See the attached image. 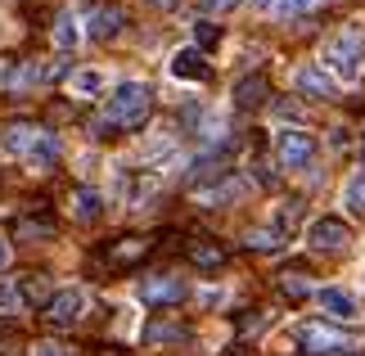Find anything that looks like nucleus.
<instances>
[{
  "label": "nucleus",
  "instance_id": "f257e3e1",
  "mask_svg": "<svg viewBox=\"0 0 365 356\" xmlns=\"http://www.w3.org/2000/svg\"><path fill=\"white\" fill-rule=\"evenodd\" d=\"M320 68L343 81V86H352V81H361L365 73V32L361 27H343V32H334L325 41V50H320Z\"/></svg>",
  "mask_w": 365,
  "mask_h": 356
},
{
  "label": "nucleus",
  "instance_id": "f03ea898",
  "mask_svg": "<svg viewBox=\"0 0 365 356\" xmlns=\"http://www.w3.org/2000/svg\"><path fill=\"white\" fill-rule=\"evenodd\" d=\"M149 108H153V91L145 86V81H135V77H126L113 86V95H108V104H104V122H100V131H108V126H140L149 118Z\"/></svg>",
  "mask_w": 365,
  "mask_h": 356
},
{
  "label": "nucleus",
  "instance_id": "7ed1b4c3",
  "mask_svg": "<svg viewBox=\"0 0 365 356\" xmlns=\"http://www.w3.org/2000/svg\"><path fill=\"white\" fill-rule=\"evenodd\" d=\"M316 136L307 131V126H279L275 131V158L284 172H307V167H316Z\"/></svg>",
  "mask_w": 365,
  "mask_h": 356
},
{
  "label": "nucleus",
  "instance_id": "20e7f679",
  "mask_svg": "<svg viewBox=\"0 0 365 356\" xmlns=\"http://www.w3.org/2000/svg\"><path fill=\"white\" fill-rule=\"evenodd\" d=\"M298 343L307 347V352H316V356H352V352H361V343L352 334H343V330H334V325H320V320H312V325H302L298 330Z\"/></svg>",
  "mask_w": 365,
  "mask_h": 356
},
{
  "label": "nucleus",
  "instance_id": "39448f33",
  "mask_svg": "<svg viewBox=\"0 0 365 356\" xmlns=\"http://www.w3.org/2000/svg\"><path fill=\"white\" fill-rule=\"evenodd\" d=\"M307 248H316V253H343V248H352V225H347L343 217H316L312 225H307Z\"/></svg>",
  "mask_w": 365,
  "mask_h": 356
},
{
  "label": "nucleus",
  "instance_id": "423d86ee",
  "mask_svg": "<svg viewBox=\"0 0 365 356\" xmlns=\"http://www.w3.org/2000/svg\"><path fill=\"white\" fill-rule=\"evenodd\" d=\"M81 316H86V289L68 284V289L50 293V302H46V320L54 325V330H68V325H77Z\"/></svg>",
  "mask_w": 365,
  "mask_h": 356
},
{
  "label": "nucleus",
  "instance_id": "0eeeda50",
  "mask_svg": "<svg viewBox=\"0 0 365 356\" xmlns=\"http://www.w3.org/2000/svg\"><path fill=\"white\" fill-rule=\"evenodd\" d=\"M316 307L325 311L329 320H361V297L352 289H343V284H320Z\"/></svg>",
  "mask_w": 365,
  "mask_h": 356
},
{
  "label": "nucleus",
  "instance_id": "6e6552de",
  "mask_svg": "<svg viewBox=\"0 0 365 356\" xmlns=\"http://www.w3.org/2000/svg\"><path fill=\"white\" fill-rule=\"evenodd\" d=\"M167 68H172V77H176V81H190V86H199V81L212 77V68H207V59H203V50H199V46L176 50Z\"/></svg>",
  "mask_w": 365,
  "mask_h": 356
},
{
  "label": "nucleus",
  "instance_id": "1a4fd4ad",
  "mask_svg": "<svg viewBox=\"0 0 365 356\" xmlns=\"http://www.w3.org/2000/svg\"><path fill=\"white\" fill-rule=\"evenodd\" d=\"M293 91L307 95V99H334V77L320 63H302L298 73H293Z\"/></svg>",
  "mask_w": 365,
  "mask_h": 356
},
{
  "label": "nucleus",
  "instance_id": "9d476101",
  "mask_svg": "<svg viewBox=\"0 0 365 356\" xmlns=\"http://www.w3.org/2000/svg\"><path fill=\"white\" fill-rule=\"evenodd\" d=\"M59 158H63V145H59V136L54 131H36V140H32V149H27V167L32 172H54L59 167Z\"/></svg>",
  "mask_w": 365,
  "mask_h": 356
},
{
  "label": "nucleus",
  "instance_id": "9b49d317",
  "mask_svg": "<svg viewBox=\"0 0 365 356\" xmlns=\"http://www.w3.org/2000/svg\"><path fill=\"white\" fill-rule=\"evenodd\" d=\"M50 36H54V50H59V54H73L81 41H86V23L77 19V9H63L59 19H54V32Z\"/></svg>",
  "mask_w": 365,
  "mask_h": 356
},
{
  "label": "nucleus",
  "instance_id": "f8f14e48",
  "mask_svg": "<svg viewBox=\"0 0 365 356\" xmlns=\"http://www.w3.org/2000/svg\"><path fill=\"white\" fill-rule=\"evenodd\" d=\"M68 95H77V99L108 95V73H104V68H77V73L68 77Z\"/></svg>",
  "mask_w": 365,
  "mask_h": 356
},
{
  "label": "nucleus",
  "instance_id": "ddd939ff",
  "mask_svg": "<svg viewBox=\"0 0 365 356\" xmlns=\"http://www.w3.org/2000/svg\"><path fill=\"white\" fill-rule=\"evenodd\" d=\"M140 297L153 302V307H167V302H180V297H185V284L176 275H153V280L140 284Z\"/></svg>",
  "mask_w": 365,
  "mask_h": 356
},
{
  "label": "nucleus",
  "instance_id": "4468645a",
  "mask_svg": "<svg viewBox=\"0 0 365 356\" xmlns=\"http://www.w3.org/2000/svg\"><path fill=\"white\" fill-rule=\"evenodd\" d=\"M122 23H126L122 9H108V5H104V9H95L91 19H86V36H91V41H113V36L122 32Z\"/></svg>",
  "mask_w": 365,
  "mask_h": 356
},
{
  "label": "nucleus",
  "instance_id": "2eb2a0df",
  "mask_svg": "<svg viewBox=\"0 0 365 356\" xmlns=\"http://www.w3.org/2000/svg\"><path fill=\"white\" fill-rule=\"evenodd\" d=\"M68 212H73L77 221H100V212H104V194H100V190H91V185H81V190L68 198Z\"/></svg>",
  "mask_w": 365,
  "mask_h": 356
},
{
  "label": "nucleus",
  "instance_id": "dca6fc26",
  "mask_svg": "<svg viewBox=\"0 0 365 356\" xmlns=\"http://www.w3.org/2000/svg\"><path fill=\"white\" fill-rule=\"evenodd\" d=\"M343 208H347V217H365V167H356L343 180Z\"/></svg>",
  "mask_w": 365,
  "mask_h": 356
},
{
  "label": "nucleus",
  "instance_id": "f3484780",
  "mask_svg": "<svg viewBox=\"0 0 365 356\" xmlns=\"http://www.w3.org/2000/svg\"><path fill=\"white\" fill-rule=\"evenodd\" d=\"M32 140H36V126H9V131L0 136V149H5L9 158H27Z\"/></svg>",
  "mask_w": 365,
  "mask_h": 356
},
{
  "label": "nucleus",
  "instance_id": "a211bd4d",
  "mask_svg": "<svg viewBox=\"0 0 365 356\" xmlns=\"http://www.w3.org/2000/svg\"><path fill=\"white\" fill-rule=\"evenodd\" d=\"M244 194V180H221V185H207V190H199L194 198H199L203 208H221V203H230V198H240Z\"/></svg>",
  "mask_w": 365,
  "mask_h": 356
},
{
  "label": "nucleus",
  "instance_id": "6ab92c4d",
  "mask_svg": "<svg viewBox=\"0 0 365 356\" xmlns=\"http://www.w3.org/2000/svg\"><path fill=\"white\" fill-rule=\"evenodd\" d=\"M266 95V81L262 77H244L240 86H235V108H257Z\"/></svg>",
  "mask_w": 365,
  "mask_h": 356
},
{
  "label": "nucleus",
  "instance_id": "aec40b11",
  "mask_svg": "<svg viewBox=\"0 0 365 356\" xmlns=\"http://www.w3.org/2000/svg\"><path fill=\"white\" fill-rule=\"evenodd\" d=\"M279 244H284V235H279L275 225H257V230H248V248H257V253H275Z\"/></svg>",
  "mask_w": 365,
  "mask_h": 356
},
{
  "label": "nucleus",
  "instance_id": "412c9836",
  "mask_svg": "<svg viewBox=\"0 0 365 356\" xmlns=\"http://www.w3.org/2000/svg\"><path fill=\"white\" fill-rule=\"evenodd\" d=\"M41 81H50V68L46 63H27L23 73H14V91H32Z\"/></svg>",
  "mask_w": 365,
  "mask_h": 356
},
{
  "label": "nucleus",
  "instance_id": "4be33fe9",
  "mask_svg": "<svg viewBox=\"0 0 365 356\" xmlns=\"http://www.w3.org/2000/svg\"><path fill=\"white\" fill-rule=\"evenodd\" d=\"M0 311H5V316H19L23 311V293H19L14 280H0Z\"/></svg>",
  "mask_w": 365,
  "mask_h": 356
},
{
  "label": "nucleus",
  "instance_id": "5701e85b",
  "mask_svg": "<svg viewBox=\"0 0 365 356\" xmlns=\"http://www.w3.org/2000/svg\"><path fill=\"white\" fill-rule=\"evenodd\" d=\"M279 289H284L289 297H307L312 293V280H307L302 270H284V275H279Z\"/></svg>",
  "mask_w": 365,
  "mask_h": 356
},
{
  "label": "nucleus",
  "instance_id": "b1692460",
  "mask_svg": "<svg viewBox=\"0 0 365 356\" xmlns=\"http://www.w3.org/2000/svg\"><path fill=\"white\" fill-rule=\"evenodd\" d=\"M190 258L199 262V266H207V270H212V266H221V262H226V253H221V248H212V244H194V248H190Z\"/></svg>",
  "mask_w": 365,
  "mask_h": 356
},
{
  "label": "nucleus",
  "instance_id": "393cba45",
  "mask_svg": "<svg viewBox=\"0 0 365 356\" xmlns=\"http://www.w3.org/2000/svg\"><path fill=\"white\" fill-rule=\"evenodd\" d=\"M145 248H149L145 239H126V244H118V248H113V262H135Z\"/></svg>",
  "mask_w": 365,
  "mask_h": 356
},
{
  "label": "nucleus",
  "instance_id": "a878e982",
  "mask_svg": "<svg viewBox=\"0 0 365 356\" xmlns=\"http://www.w3.org/2000/svg\"><path fill=\"white\" fill-rule=\"evenodd\" d=\"M145 338L149 343H172V338H180V325H149Z\"/></svg>",
  "mask_w": 365,
  "mask_h": 356
},
{
  "label": "nucleus",
  "instance_id": "bb28decb",
  "mask_svg": "<svg viewBox=\"0 0 365 356\" xmlns=\"http://www.w3.org/2000/svg\"><path fill=\"white\" fill-rule=\"evenodd\" d=\"M194 41H199V46H217V41H221V27H212V23H194Z\"/></svg>",
  "mask_w": 365,
  "mask_h": 356
},
{
  "label": "nucleus",
  "instance_id": "cd10ccee",
  "mask_svg": "<svg viewBox=\"0 0 365 356\" xmlns=\"http://www.w3.org/2000/svg\"><path fill=\"white\" fill-rule=\"evenodd\" d=\"M312 5H316V0H275V9L284 14V19H298V14H307Z\"/></svg>",
  "mask_w": 365,
  "mask_h": 356
},
{
  "label": "nucleus",
  "instance_id": "c85d7f7f",
  "mask_svg": "<svg viewBox=\"0 0 365 356\" xmlns=\"http://www.w3.org/2000/svg\"><path fill=\"white\" fill-rule=\"evenodd\" d=\"M32 356H73V352L59 347V343H36V347H32Z\"/></svg>",
  "mask_w": 365,
  "mask_h": 356
},
{
  "label": "nucleus",
  "instance_id": "c756f323",
  "mask_svg": "<svg viewBox=\"0 0 365 356\" xmlns=\"http://www.w3.org/2000/svg\"><path fill=\"white\" fill-rule=\"evenodd\" d=\"M235 5H240V0H203L207 14H226V9H235Z\"/></svg>",
  "mask_w": 365,
  "mask_h": 356
},
{
  "label": "nucleus",
  "instance_id": "7c9ffc66",
  "mask_svg": "<svg viewBox=\"0 0 365 356\" xmlns=\"http://www.w3.org/2000/svg\"><path fill=\"white\" fill-rule=\"evenodd\" d=\"M9 262V244H5V239H0V266H5Z\"/></svg>",
  "mask_w": 365,
  "mask_h": 356
},
{
  "label": "nucleus",
  "instance_id": "2f4dec72",
  "mask_svg": "<svg viewBox=\"0 0 365 356\" xmlns=\"http://www.w3.org/2000/svg\"><path fill=\"white\" fill-rule=\"evenodd\" d=\"M252 5H257V9H271V5H275V0H252Z\"/></svg>",
  "mask_w": 365,
  "mask_h": 356
},
{
  "label": "nucleus",
  "instance_id": "473e14b6",
  "mask_svg": "<svg viewBox=\"0 0 365 356\" xmlns=\"http://www.w3.org/2000/svg\"><path fill=\"white\" fill-rule=\"evenodd\" d=\"M352 356H356V352H352Z\"/></svg>",
  "mask_w": 365,
  "mask_h": 356
}]
</instances>
